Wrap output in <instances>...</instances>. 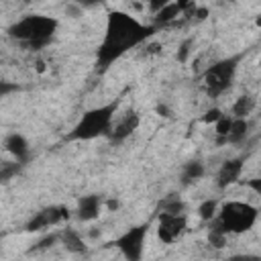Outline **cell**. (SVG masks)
<instances>
[{
  "label": "cell",
  "instance_id": "7a4b0ae2",
  "mask_svg": "<svg viewBox=\"0 0 261 261\" xmlns=\"http://www.w3.org/2000/svg\"><path fill=\"white\" fill-rule=\"evenodd\" d=\"M59 20L55 16H45V14H24L16 22H12L6 33L10 39L18 41L31 51H39L45 45L51 43L53 35L57 33Z\"/></svg>",
  "mask_w": 261,
  "mask_h": 261
},
{
  "label": "cell",
  "instance_id": "4316f807",
  "mask_svg": "<svg viewBox=\"0 0 261 261\" xmlns=\"http://www.w3.org/2000/svg\"><path fill=\"white\" fill-rule=\"evenodd\" d=\"M228 261H261V255H255V253H241V255L228 257Z\"/></svg>",
  "mask_w": 261,
  "mask_h": 261
},
{
  "label": "cell",
  "instance_id": "7402d4cb",
  "mask_svg": "<svg viewBox=\"0 0 261 261\" xmlns=\"http://www.w3.org/2000/svg\"><path fill=\"white\" fill-rule=\"evenodd\" d=\"M22 167H24V165H20V163H16V161H4L2 167H0V179L6 184L10 177H14L16 173H20Z\"/></svg>",
  "mask_w": 261,
  "mask_h": 261
},
{
  "label": "cell",
  "instance_id": "e0dca14e",
  "mask_svg": "<svg viewBox=\"0 0 261 261\" xmlns=\"http://www.w3.org/2000/svg\"><path fill=\"white\" fill-rule=\"evenodd\" d=\"M226 239H228V232L218 222V218H214L210 222V228H208V245L214 247V249H224L226 247Z\"/></svg>",
  "mask_w": 261,
  "mask_h": 261
},
{
  "label": "cell",
  "instance_id": "4dcf8cb0",
  "mask_svg": "<svg viewBox=\"0 0 261 261\" xmlns=\"http://www.w3.org/2000/svg\"><path fill=\"white\" fill-rule=\"evenodd\" d=\"M106 208H108V210H116V208H118V202H116V200H108V202H106Z\"/></svg>",
  "mask_w": 261,
  "mask_h": 261
},
{
  "label": "cell",
  "instance_id": "4fadbf2b",
  "mask_svg": "<svg viewBox=\"0 0 261 261\" xmlns=\"http://www.w3.org/2000/svg\"><path fill=\"white\" fill-rule=\"evenodd\" d=\"M192 2H167L163 10H159L155 16H153V27H163V24H169L173 22L181 12H186L190 8Z\"/></svg>",
  "mask_w": 261,
  "mask_h": 261
},
{
  "label": "cell",
  "instance_id": "7c38bea8",
  "mask_svg": "<svg viewBox=\"0 0 261 261\" xmlns=\"http://www.w3.org/2000/svg\"><path fill=\"white\" fill-rule=\"evenodd\" d=\"M102 204H104V198L100 194H88V196H82L77 200V218L82 222H92L100 216V210H102Z\"/></svg>",
  "mask_w": 261,
  "mask_h": 261
},
{
  "label": "cell",
  "instance_id": "52a82bcc",
  "mask_svg": "<svg viewBox=\"0 0 261 261\" xmlns=\"http://www.w3.org/2000/svg\"><path fill=\"white\" fill-rule=\"evenodd\" d=\"M188 230L186 214H165L157 212V239L163 245H171L179 241Z\"/></svg>",
  "mask_w": 261,
  "mask_h": 261
},
{
  "label": "cell",
  "instance_id": "5b68a950",
  "mask_svg": "<svg viewBox=\"0 0 261 261\" xmlns=\"http://www.w3.org/2000/svg\"><path fill=\"white\" fill-rule=\"evenodd\" d=\"M216 218L228 234H243L255 226V222L259 218V210L249 202L228 200L220 206Z\"/></svg>",
  "mask_w": 261,
  "mask_h": 261
},
{
  "label": "cell",
  "instance_id": "ffe728a7",
  "mask_svg": "<svg viewBox=\"0 0 261 261\" xmlns=\"http://www.w3.org/2000/svg\"><path fill=\"white\" fill-rule=\"evenodd\" d=\"M218 200L216 198H206L204 202H200V206H198V216H200V220H204V222H212L216 216H218Z\"/></svg>",
  "mask_w": 261,
  "mask_h": 261
},
{
  "label": "cell",
  "instance_id": "8fae6325",
  "mask_svg": "<svg viewBox=\"0 0 261 261\" xmlns=\"http://www.w3.org/2000/svg\"><path fill=\"white\" fill-rule=\"evenodd\" d=\"M4 149H6V151L14 157V161L20 163V165H27L29 159H31V145H29V141H27L20 133H10V135H6V139H4Z\"/></svg>",
  "mask_w": 261,
  "mask_h": 261
},
{
  "label": "cell",
  "instance_id": "83f0119b",
  "mask_svg": "<svg viewBox=\"0 0 261 261\" xmlns=\"http://www.w3.org/2000/svg\"><path fill=\"white\" fill-rule=\"evenodd\" d=\"M18 86H10L8 82H0V96H8L10 92H16Z\"/></svg>",
  "mask_w": 261,
  "mask_h": 261
},
{
  "label": "cell",
  "instance_id": "cb8c5ba5",
  "mask_svg": "<svg viewBox=\"0 0 261 261\" xmlns=\"http://www.w3.org/2000/svg\"><path fill=\"white\" fill-rule=\"evenodd\" d=\"M59 241V232H51V234H47L45 239H41L31 251H39V249H47V247H53V243H57Z\"/></svg>",
  "mask_w": 261,
  "mask_h": 261
},
{
  "label": "cell",
  "instance_id": "6da1fadb",
  "mask_svg": "<svg viewBox=\"0 0 261 261\" xmlns=\"http://www.w3.org/2000/svg\"><path fill=\"white\" fill-rule=\"evenodd\" d=\"M155 31H157V27L145 24L124 10H110L106 16V29H104L102 43L96 51L98 69L100 71L108 69L126 51L147 43Z\"/></svg>",
  "mask_w": 261,
  "mask_h": 261
},
{
  "label": "cell",
  "instance_id": "d6986e66",
  "mask_svg": "<svg viewBox=\"0 0 261 261\" xmlns=\"http://www.w3.org/2000/svg\"><path fill=\"white\" fill-rule=\"evenodd\" d=\"M247 135H249V122L245 118H232V126H230V133L226 137V143L239 145L247 139Z\"/></svg>",
  "mask_w": 261,
  "mask_h": 261
},
{
  "label": "cell",
  "instance_id": "ba28073f",
  "mask_svg": "<svg viewBox=\"0 0 261 261\" xmlns=\"http://www.w3.org/2000/svg\"><path fill=\"white\" fill-rule=\"evenodd\" d=\"M69 218V210L65 206H49V208H43L39 210L27 224H24V230L27 232H39V230H45L49 226H55L63 220Z\"/></svg>",
  "mask_w": 261,
  "mask_h": 261
},
{
  "label": "cell",
  "instance_id": "2e32d148",
  "mask_svg": "<svg viewBox=\"0 0 261 261\" xmlns=\"http://www.w3.org/2000/svg\"><path fill=\"white\" fill-rule=\"evenodd\" d=\"M253 108H255V98L251 94H243V96H239L234 100V104L230 108V116L232 118H245L247 120V116L253 112Z\"/></svg>",
  "mask_w": 261,
  "mask_h": 261
},
{
  "label": "cell",
  "instance_id": "9c48e42d",
  "mask_svg": "<svg viewBox=\"0 0 261 261\" xmlns=\"http://www.w3.org/2000/svg\"><path fill=\"white\" fill-rule=\"evenodd\" d=\"M139 124H141V116H139V112L128 110L122 118H118V120L114 122L110 135H108L106 139H108L112 145H120V143H124V141L139 128Z\"/></svg>",
  "mask_w": 261,
  "mask_h": 261
},
{
  "label": "cell",
  "instance_id": "d6a6232c",
  "mask_svg": "<svg viewBox=\"0 0 261 261\" xmlns=\"http://www.w3.org/2000/svg\"><path fill=\"white\" fill-rule=\"evenodd\" d=\"M255 22H257V27H261V16H257V20H255Z\"/></svg>",
  "mask_w": 261,
  "mask_h": 261
},
{
  "label": "cell",
  "instance_id": "5bb4252c",
  "mask_svg": "<svg viewBox=\"0 0 261 261\" xmlns=\"http://www.w3.org/2000/svg\"><path fill=\"white\" fill-rule=\"evenodd\" d=\"M59 241L65 247V251H69L73 255H84L88 251L82 234L75 228H63V230H59Z\"/></svg>",
  "mask_w": 261,
  "mask_h": 261
},
{
  "label": "cell",
  "instance_id": "277c9868",
  "mask_svg": "<svg viewBox=\"0 0 261 261\" xmlns=\"http://www.w3.org/2000/svg\"><path fill=\"white\" fill-rule=\"evenodd\" d=\"M243 57H245V51L222 57V59L214 61L210 67H206V71L202 73V84H204V90H206L208 98L216 100L232 86Z\"/></svg>",
  "mask_w": 261,
  "mask_h": 261
},
{
  "label": "cell",
  "instance_id": "1f68e13d",
  "mask_svg": "<svg viewBox=\"0 0 261 261\" xmlns=\"http://www.w3.org/2000/svg\"><path fill=\"white\" fill-rule=\"evenodd\" d=\"M37 71H45V63H43L41 59L37 61Z\"/></svg>",
  "mask_w": 261,
  "mask_h": 261
},
{
  "label": "cell",
  "instance_id": "484cf974",
  "mask_svg": "<svg viewBox=\"0 0 261 261\" xmlns=\"http://www.w3.org/2000/svg\"><path fill=\"white\" fill-rule=\"evenodd\" d=\"M222 118V110H218V108H210V110H206V114L202 116V120L206 122V124H210V122H218Z\"/></svg>",
  "mask_w": 261,
  "mask_h": 261
},
{
  "label": "cell",
  "instance_id": "44dd1931",
  "mask_svg": "<svg viewBox=\"0 0 261 261\" xmlns=\"http://www.w3.org/2000/svg\"><path fill=\"white\" fill-rule=\"evenodd\" d=\"M230 126H232V116L230 114H222V118L214 124V133L218 137V143H226V137L230 133Z\"/></svg>",
  "mask_w": 261,
  "mask_h": 261
},
{
  "label": "cell",
  "instance_id": "9a60e30c",
  "mask_svg": "<svg viewBox=\"0 0 261 261\" xmlns=\"http://www.w3.org/2000/svg\"><path fill=\"white\" fill-rule=\"evenodd\" d=\"M204 173H206L204 163H202L200 159H192V161H188V163L181 165V169H179V179H181L184 186H190V184H196L198 179H202Z\"/></svg>",
  "mask_w": 261,
  "mask_h": 261
},
{
  "label": "cell",
  "instance_id": "3957f363",
  "mask_svg": "<svg viewBox=\"0 0 261 261\" xmlns=\"http://www.w3.org/2000/svg\"><path fill=\"white\" fill-rule=\"evenodd\" d=\"M118 110V100L94 106L86 110L73 128L65 135V141H94L98 137H108L114 126V114Z\"/></svg>",
  "mask_w": 261,
  "mask_h": 261
},
{
  "label": "cell",
  "instance_id": "603a6c76",
  "mask_svg": "<svg viewBox=\"0 0 261 261\" xmlns=\"http://www.w3.org/2000/svg\"><path fill=\"white\" fill-rule=\"evenodd\" d=\"M192 45H194V39H192V37H188V39L181 41V45L177 47V53H175V59H177L179 63H186V61H188V55H190V51H192Z\"/></svg>",
  "mask_w": 261,
  "mask_h": 261
},
{
  "label": "cell",
  "instance_id": "f546056e",
  "mask_svg": "<svg viewBox=\"0 0 261 261\" xmlns=\"http://www.w3.org/2000/svg\"><path fill=\"white\" fill-rule=\"evenodd\" d=\"M157 112H159L161 116H171V114H169V108H167L165 104H159V106H157Z\"/></svg>",
  "mask_w": 261,
  "mask_h": 261
},
{
  "label": "cell",
  "instance_id": "f1b7e54d",
  "mask_svg": "<svg viewBox=\"0 0 261 261\" xmlns=\"http://www.w3.org/2000/svg\"><path fill=\"white\" fill-rule=\"evenodd\" d=\"M206 16H208V8H206V6H196L194 18H196V20H204Z\"/></svg>",
  "mask_w": 261,
  "mask_h": 261
},
{
  "label": "cell",
  "instance_id": "ac0fdd59",
  "mask_svg": "<svg viewBox=\"0 0 261 261\" xmlns=\"http://www.w3.org/2000/svg\"><path fill=\"white\" fill-rule=\"evenodd\" d=\"M157 212H165V214H186V204L181 202V198L177 194H169L165 196L159 206H157Z\"/></svg>",
  "mask_w": 261,
  "mask_h": 261
},
{
  "label": "cell",
  "instance_id": "30bf717a",
  "mask_svg": "<svg viewBox=\"0 0 261 261\" xmlns=\"http://www.w3.org/2000/svg\"><path fill=\"white\" fill-rule=\"evenodd\" d=\"M243 167H245L243 157L226 159V161L220 165L218 173H216V188H218V190H226V188H230L232 184H239V181H241Z\"/></svg>",
  "mask_w": 261,
  "mask_h": 261
},
{
  "label": "cell",
  "instance_id": "8992f818",
  "mask_svg": "<svg viewBox=\"0 0 261 261\" xmlns=\"http://www.w3.org/2000/svg\"><path fill=\"white\" fill-rule=\"evenodd\" d=\"M147 234H149V222H141V224L124 230L118 239H114L112 245L120 251V255L126 261H143Z\"/></svg>",
  "mask_w": 261,
  "mask_h": 261
},
{
  "label": "cell",
  "instance_id": "d4e9b609",
  "mask_svg": "<svg viewBox=\"0 0 261 261\" xmlns=\"http://www.w3.org/2000/svg\"><path fill=\"white\" fill-rule=\"evenodd\" d=\"M239 184H243L245 188H249L251 192H255L261 198V175L259 177H249V179H241Z\"/></svg>",
  "mask_w": 261,
  "mask_h": 261
}]
</instances>
